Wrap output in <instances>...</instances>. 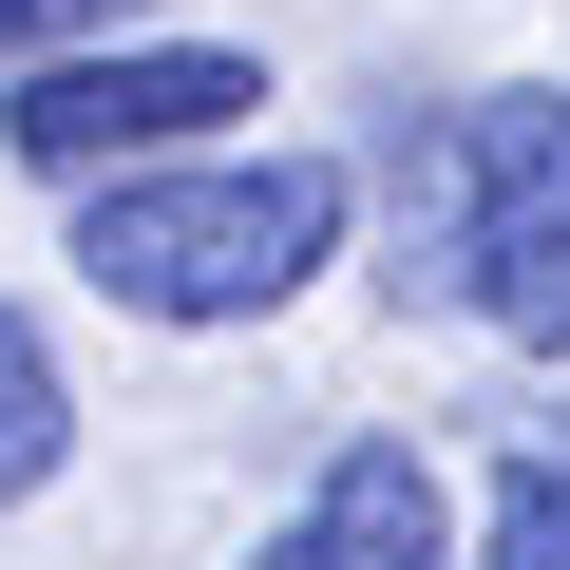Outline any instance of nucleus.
<instances>
[{"label":"nucleus","mask_w":570,"mask_h":570,"mask_svg":"<svg viewBox=\"0 0 570 570\" xmlns=\"http://www.w3.org/2000/svg\"><path fill=\"white\" fill-rule=\"evenodd\" d=\"M324 247H343V171L324 153H228V171L153 153V171L77 190V285L134 305V324H266Z\"/></svg>","instance_id":"1"},{"label":"nucleus","mask_w":570,"mask_h":570,"mask_svg":"<svg viewBox=\"0 0 570 570\" xmlns=\"http://www.w3.org/2000/svg\"><path fill=\"white\" fill-rule=\"evenodd\" d=\"M400 228L438 247V266H419L438 305H475L494 343L570 362V96H475V115H438L419 171H400Z\"/></svg>","instance_id":"2"},{"label":"nucleus","mask_w":570,"mask_h":570,"mask_svg":"<svg viewBox=\"0 0 570 570\" xmlns=\"http://www.w3.org/2000/svg\"><path fill=\"white\" fill-rule=\"evenodd\" d=\"M228 115H266L247 58H190V39H77V58H39L20 96H0V153L58 171V190H96V171H153V153L228 134Z\"/></svg>","instance_id":"3"},{"label":"nucleus","mask_w":570,"mask_h":570,"mask_svg":"<svg viewBox=\"0 0 570 570\" xmlns=\"http://www.w3.org/2000/svg\"><path fill=\"white\" fill-rule=\"evenodd\" d=\"M247 570H456V494H438V456H419V438H343V456H324V494L285 513Z\"/></svg>","instance_id":"4"},{"label":"nucleus","mask_w":570,"mask_h":570,"mask_svg":"<svg viewBox=\"0 0 570 570\" xmlns=\"http://www.w3.org/2000/svg\"><path fill=\"white\" fill-rule=\"evenodd\" d=\"M77 456V400H58V343L20 324V305H0V513H20L39 475Z\"/></svg>","instance_id":"5"},{"label":"nucleus","mask_w":570,"mask_h":570,"mask_svg":"<svg viewBox=\"0 0 570 570\" xmlns=\"http://www.w3.org/2000/svg\"><path fill=\"white\" fill-rule=\"evenodd\" d=\"M494 570H570V438H532L494 475Z\"/></svg>","instance_id":"6"},{"label":"nucleus","mask_w":570,"mask_h":570,"mask_svg":"<svg viewBox=\"0 0 570 570\" xmlns=\"http://www.w3.org/2000/svg\"><path fill=\"white\" fill-rule=\"evenodd\" d=\"M115 20H153V0H0V58H39V39H115Z\"/></svg>","instance_id":"7"}]
</instances>
